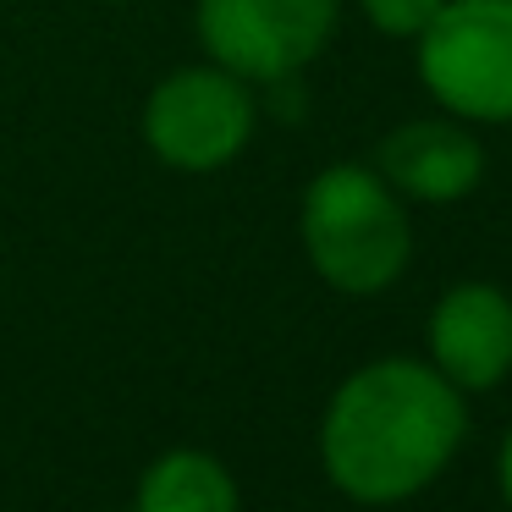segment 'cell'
I'll return each mask as SVG.
<instances>
[{
    "label": "cell",
    "mask_w": 512,
    "mask_h": 512,
    "mask_svg": "<svg viewBox=\"0 0 512 512\" xmlns=\"http://www.w3.org/2000/svg\"><path fill=\"white\" fill-rule=\"evenodd\" d=\"M100 6H127V0H100Z\"/></svg>",
    "instance_id": "obj_11"
},
{
    "label": "cell",
    "mask_w": 512,
    "mask_h": 512,
    "mask_svg": "<svg viewBox=\"0 0 512 512\" xmlns=\"http://www.w3.org/2000/svg\"><path fill=\"white\" fill-rule=\"evenodd\" d=\"M342 0H193V34L215 67L259 89L292 83L325 56Z\"/></svg>",
    "instance_id": "obj_5"
},
{
    "label": "cell",
    "mask_w": 512,
    "mask_h": 512,
    "mask_svg": "<svg viewBox=\"0 0 512 512\" xmlns=\"http://www.w3.org/2000/svg\"><path fill=\"white\" fill-rule=\"evenodd\" d=\"M419 89L468 127H512V0H446L413 39Z\"/></svg>",
    "instance_id": "obj_3"
},
{
    "label": "cell",
    "mask_w": 512,
    "mask_h": 512,
    "mask_svg": "<svg viewBox=\"0 0 512 512\" xmlns=\"http://www.w3.org/2000/svg\"><path fill=\"white\" fill-rule=\"evenodd\" d=\"M138 127H144V144L160 166L182 171V177L226 171L254 144V127H259L254 83L215 67V61L177 67L149 89Z\"/></svg>",
    "instance_id": "obj_4"
},
{
    "label": "cell",
    "mask_w": 512,
    "mask_h": 512,
    "mask_svg": "<svg viewBox=\"0 0 512 512\" xmlns=\"http://www.w3.org/2000/svg\"><path fill=\"white\" fill-rule=\"evenodd\" d=\"M298 243L309 270L342 298H380L413 265L408 199L364 160L314 171L298 199Z\"/></svg>",
    "instance_id": "obj_2"
},
{
    "label": "cell",
    "mask_w": 512,
    "mask_h": 512,
    "mask_svg": "<svg viewBox=\"0 0 512 512\" xmlns=\"http://www.w3.org/2000/svg\"><path fill=\"white\" fill-rule=\"evenodd\" d=\"M369 166L408 204H463L479 193V182L490 171V155H485L479 127L441 111V116H413V122L391 127L375 144Z\"/></svg>",
    "instance_id": "obj_7"
},
{
    "label": "cell",
    "mask_w": 512,
    "mask_h": 512,
    "mask_svg": "<svg viewBox=\"0 0 512 512\" xmlns=\"http://www.w3.org/2000/svg\"><path fill=\"white\" fill-rule=\"evenodd\" d=\"M496 490H501V501H507V512H512V424H507V435H501V446H496Z\"/></svg>",
    "instance_id": "obj_10"
},
{
    "label": "cell",
    "mask_w": 512,
    "mask_h": 512,
    "mask_svg": "<svg viewBox=\"0 0 512 512\" xmlns=\"http://www.w3.org/2000/svg\"><path fill=\"white\" fill-rule=\"evenodd\" d=\"M133 512H243V490L215 452L171 446L138 474Z\"/></svg>",
    "instance_id": "obj_8"
},
{
    "label": "cell",
    "mask_w": 512,
    "mask_h": 512,
    "mask_svg": "<svg viewBox=\"0 0 512 512\" xmlns=\"http://www.w3.org/2000/svg\"><path fill=\"white\" fill-rule=\"evenodd\" d=\"M358 6V17H364L375 34H386V39H419L424 28H430V17L441 12L446 0H353Z\"/></svg>",
    "instance_id": "obj_9"
},
{
    "label": "cell",
    "mask_w": 512,
    "mask_h": 512,
    "mask_svg": "<svg viewBox=\"0 0 512 512\" xmlns=\"http://www.w3.org/2000/svg\"><path fill=\"white\" fill-rule=\"evenodd\" d=\"M424 358L463 397L496 391L512 375V292L496 281H452L430 303Z\"/></svg>",
    "instance_id": "obj_6"
},
{
    "label": "cell",
    "mask_w": 512,
    "mask_h": 512,
    "mask_svg": "<svg viewBox=\"0 0 512 512\" xmlns=\"http://www.w3.org/2000/svg\"><path fill=\"white\" fill-rule=\"evenodd\" d=\"M468 441V397L413 353H386L336 380L320 408V474L353 507L424 496Z\"/></svg>",
    "instance_id": "obj_1"
}]
</instances>
